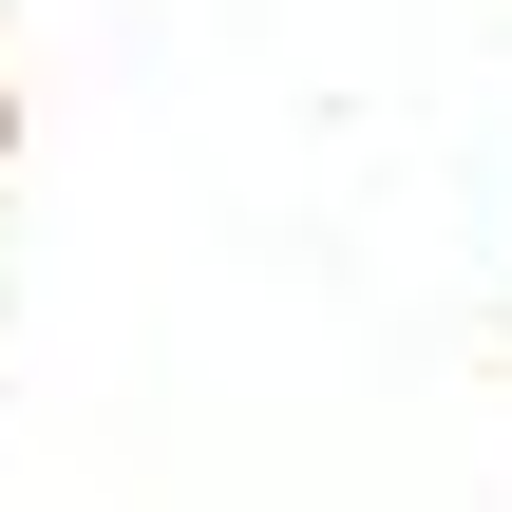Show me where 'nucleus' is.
Listing matches in <instances>:
<instances>
[]
</instances>
